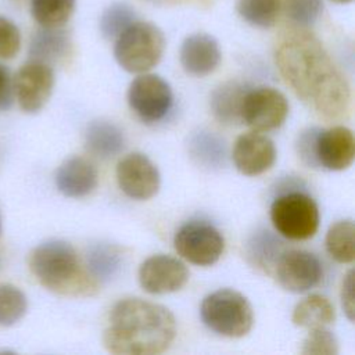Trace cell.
<instances>
[{
    "label": "cell",
    "mask_w": 355,
    "mask_h": 355,
    "mask_svg": "<svg viewBox=\"0 0 355 355\" xmlns=\"http://www.w3.org/2000/svg\"><path fill=\"white\" fill-rule=\"evenodd\" d=\"M275 62L294 94L319 118L345 119L351 112V86L322 42L305 28L280 35Z\"/></svg>",
    "instance_id": "cell-1"
},
{
    "label": "cell",
    "mask_w": 355,
    "mask_h": 355,
    "mask_svg": "<svg viewBox=\"0 0 355 355\" xmlns=\"http://www.w3.org/2000/svg\"><path fill=\"white\" fill-rule=\"evenodd\" d=\"M175 336L176 320L166 306L141 298H123L111 309L103 344L116 355H155L166 351Z\"/></svg>",
    "instance_id": "cell-2"
},
{
    "label": "cell",
    "mask_w": 355,
    "mask_h": 355,
    "mask_svg": "<svg viewBox=\"0 0 355 355\" xmlns=\"http://www.w3.org/2000/svg\"><path fill=\"white\" fill-rule=\"evenodd\" d=\"M28 265L35 279L53 293L92 297L98 291V280L68 241L53 239L37 244L29 254Z\"/></svg>",
    "instance_id": "cell-3"
},
{
    "label": "cell",
    "mask_w": 355,
    "mask_h": 355,
    "mask_svg": "<svg viewBox=\"0 0 355 355\" xmlns=\"http://www.w3.org/2000/svg\"><path fill=\"white\" fill-rule=\"evenodd\" d=\"M300 157L309 166L344 171L355 158V139L351 129L337 125L329 129H309L298 141Z\"/></svg>",
    "instance_id": "cell-4"
},
{
    "label": "cell",
    "mask_w": 355,
    "mask_h": 355,
    "mask_svg": "<svg viewBox=\"0 0 355 355\" xmlns=\"http://www.w3.org/2000/svg\"><path fill=\"white\" fill-rule=\"evenodd\" d=\"M200 316L209 330L229 338L244 337L254 323L250 301L232 288H220L208 294L201 302Z\"/></svg>",
    "instance_id": "cell-5"
},
{
    "label": "cell",
    "mask_w": 355,
    "mask_h": 355,
    "mask_svg": "<svg viewBox=\"0 0 355 355\" xmlns=\"http://www.w3.org/2000/svg\"><path fill=\"white\" fill-rule=\"evenodd\" d=\"M164 49L165 37L157 25L135 21L116 37L114 55L122 69L144 73L159 62Z\"/></svg>",
    "instance_id": "cell-6"
},
{
    "label": "cell",
    "mask_w": 355,
    "mask_h": 355,
    "mask_svg": "<svg viewBox=\"0 0 355 355\" xmlns=\"http://www.w3.org/2000/svg\"><path fill=\"white\" fill-rule=\"evenodd\" d=\"M270 220L280 236L295 241L308 240L319 229V208L305 193H286L273 200Z\"/></svg>",
    "instance_id": "cell-7"
},
{
    "label": "cell",
    "mask_w": 355,
    "mask_h": 355,
    "mask_svg": "<svg viewBox=\"0 0 355 355\" xmlns=\"http://www.w3.org/2000/svg\"><path fill=\"white\" fill-rule=\"evenodd\" d=\"M173 244L183 259L198 266L216 263L225 250L222 233L205 220H190L182 225L173 237Z\"/></svg>",
    "instance_id": "cell-8"
},
{
    "label": "cell",
    "mask_w": 355,
    "mask_h": 355,
    "mask_svg": "<svg viewBox=\"0 0 355 355\" xmlns=\"http://www.w3.org/2000/svg\"><path fill=\"white\" fill-rule=\"evenodd\" d=\"M288 110V101L282 92L262 86L245 92L240 118L251 130L269 132L284 123Z\"/></svg>",
    "instance_id": "cell-9"
},
{
    "label": "cell",
    "mask_w": 355,
    "mask_h": 355,
    "mask_svg": "<svg viewBox=\"0 0 355 355\" xmlns=\"http://www.w3.org/2000/svg\"><path fill=\"white\" fill-rule=\"evenodd\" d=\"M128 103L143 122L154 123L166 116L172 108L173 94L169 83L161 76L141 73L129 85Z\"/></svg>",
    "instance_id": "cell-10"
},
{
    "label": "cell",
    "mask_w": 355,
    "mask_h": 355,
    "mask_svg": "<svg viewBox=\"0 0 355 355\" xmlns=\"http://www.w3.org/2000/svg\"><path fill=\"white\" fill-rule=\"evenodd\" d=\"M54 71L50 65L29 60L12 76L14 98L26 114L39 112L50 100L54 89Z\"/></svg>",
    "instance_id": "cell-11"
},
{
    "label": "cell",
    "mask_w": 355,
    "mask_h": 355,
    "mask_svg": "<svg viewBox=\"0 0 355 355\" xmlns=\"http://www.w3.org/2000/svg\"><path fill=\"white\" fill-rule=\"evenodd\" d=\"M273 269L279 284L284 290L297 294L313 288L323 276L319 258L305 250L282 251Z\"/></svg>",
    "instance_id": "cell-12"
},
{
    "label": "cell",
    "mask_w": 355,
    "mask_h": 355,
    "mask_svg": "<svg viewBox=\"0 0 355 355\" xmlns=\"http://www.w3.org/2000/svg\"><path fill=\"white\" fill-rule=\"evenodd\" d=\"M116 180L128 197L139 201L154 197L161 184L158 168L141 153H130L118 162Z\"/></svg>",
    "instance_id": "cell-13"
},
{
    "label": "cell",
    "mask_w": 355,
    "mask_h": 355,
    "mask_svg": "<svg viewBox=\"0 0 355 355\" xmlns=\"http://www.w3.org/2000/svg\"><path fill=\"white\" fill-rule=\"evenodd\" d=\"M137 276L144 291L161 295L180 290L189 280V270L180 259L157 254L141 262Z\"/></svg>",
    "instance_id": "cell-14"
},
{
    "label": "cell",
    "mask_w": 355,
    "mask_h": 355,
    "mask_svg": "<svg viewBox=\"0 0 355 355\" xmlns=\"http://www.w3.org/2000/svg\"><path fill=\"white\" fill-rule=\"evenodd\" d=\"M232 158L240 173L258 176L273 166L276 161V147L266 135L251 130L237 137Z\"/></svg>",
    "instance_id": "cell-15"
},
{
    "label": "cell",
    "mask_w": 355,
    "mask_h": 355,
    "mask_svg": "<svg viewBox=\"0 0 355 355\" xmlns=\"http://www.w3.org/2000/svg\"><path fill=\"white\" fill-rule=\"evenodd\" d=\"M57 190L69 198H82L89 196L98 183L97 168L85 157L73 155L67 158L55 171L54 176Z\"/></svg>",
    "instance_id": "cell-16"
},
{
    "label": "cell",
    "mask_w": 355,
    "mask_h": 355,
    "mask_svg": "<svg viewBox=\"0 0 355 355\" xmlns=\"http://www.w3.org/2000/svg\"><path fill=\"white\" fill-rule=\"evenodd\" d=\"M220 62V49L216 39L207 33L187 36L180 46V64L193 76L212 73Z\"/></svg>",
    "instance_id": "cell-17"
},
{
    "label": "cell",
    "mask_w": 355,
    "mask_h": 355,
    "mask_svg": "<svg viewBox=\"0 0 355 355\" xmlns=\"http://www.w3.org/2000/svg\"><path fill=\"white\" fill-rule=\"evenodd\" d=\"M71 49V39L62 28H40L33 33L28 47L32 61H39L51 67L61 61Z\"/></svg>",
    "instance_id": "cell-18"
},
{
    "label": "cell",
    "mask_w": 355,
    "mask_h": 355,
    "mask_svg": "<svg viewBox=\"0 0 355 355\" xmlns=\"http://www.w3.org/2000/svg\"><path fill=\"white\" fill-rule=\"evenodd\" d=\"M85 144L90 154L108 159L118 155L125 147V136L122 129L111 121H92L85 133Z\"/></svg>",
    "instance_id": "cell-19"
},
{
    "label": "cell",
    "mask_w": 355,
    "mask_h": 355,
    "mask_svg": "<svg viewBox=\"0 0 355 355\" xmlns=\"http://www.w3.org/2000/svg\"><path fill=\"white\" fill-rule=\"evenodd\" d=\"M336 319L333 304L323 295L311 294L301 300L294 311L291 320L301 329H322L330 326Z\"/></svg>",
    "instance_id": "cell-20"
},
{
    "label": "cell",
    "mask_w": 355,
    "mask_h": 355,
    "mask_svg": "<svg viewBox=\"0 0 355 355\" xmlns=\"http://www.w3.org/2000/svg\"><path fill=\"white\" fill-rule=\"evenodd\" d=\"M247 90L239 82H227L216 87L211 94V111L214 116L225 125L241 122V103Z\"/></svg>",
    "instance_id": "cell-21"
},
{
    "label": "cell",
    "mask_w": 355,
    "mask_h": 355,
    "mask_svg": "<svg viewBox=\"0 0 355 355\" xmlns=\"http://www.w3.org/2000/svg\"><path fill=\"white\" fill-rule=\"evenodd\" d=\"M355 226L352 219L333 223L326 233V251L340 263H352L355 258Z\"/></svg>",
    "instance_id": "cell-22"
},
{
    "label": "cell",
    "mask_w": 355,
    "mask_h": 355,
    "mask_svg": "<svg viewBox=\"0 0 355 355\" xmlns=\"http://www.w3.org/2000/svg\"><path fill=\"white\" fill-rule=\"evenodd\" d=\"M189 151L200 165L207 168H219L225 162L223 141L208 130H198L190 136Z\"/></svg>",
    "instance_id": "cell-23"
},
{
    "label": "cell",
    "mask_w": 355,
    "mask_h": 355,
    "mask_svg": "<svg viewBox=\"0 0 355 355\" xmlns=\"http://www.w3.org/2000/svg\"><path fill=\"white\" fill-rule=\"evenodd\" d=\"M75 8V0H32L31 14L43 28H61Z\"/></svg>",
    "instance_id": "cell-24"
},
{
    "label": "cell",
    "mask_w": 355,
    "mask_h": 355,
    "mask_svg": "<svg viewBox=\"0 0 355 355\" xmlns=\"http://www.w3.org/2000/svg\"><path fill=\"white\" fill-rule=\"evenodd\" d=\"M28 311V298L14 284H0V327L17 324Z\"/></svg>",
    "instance_id": "cell-25"
},
{
    "label": "cell",
    "mask_w": 355,
    "mask_h": 355,
    "mask_svg": "<svg viewBox=\"0 0 355 355\" xmlns=\"http://www.w3.org/2000/svg\"><path fill=\"white\" fill-rule=\"evenodd\" d=\"M237 12L250 25L270 28L280 12V0H239Z\"/></svg>",
    "instance_id": "cell-26"
},
{
    "label": "cell",
    "mask_w": 355,
    "mask_h": 355,
    "mask_svg": "<svg viewBox=\"0 0 355 355\" xmlns=\"http://www.w3.org/2000/svg\"><path fill=\"white\" fill-rule=\"evenodd\" d=\"M136 21L135 10L122 1L110 4L100 17V32L105 39H116Z\"/></svg>",
    "instance_id": "cell-27"
},
{
    "label": "cell",
    "mask_w": 355,
    "mask_h": 355,
    "mask_svg": "<svg viewBox=\"0 0 355 355\" xmlns=\"http://www.w3.org/2000/svg\"><path fill=\"white\" fill-rule=\"evenodd\" d=\"M121 265V255L112 245L98 244L87 252L86 266L97 280L110 279Z\"/></svg>",
    "instance_id": "cell-28"
},
{
    "label": "cell",
    "mask_w": 355,
    "mask_h": 355,
    "mask_svg": "<svg viewBox=\"0 0 355 355\" xmlns=\"http://www.w3.org/2000/svg\"><path fill=\"white\" fill-rule=\"evenodd\" d=\"M279 244L280 243L276 241L269 232H262L250 243V255L261 268H273L277 257L282 252Z\"/></svg>",
    "instance_id": "cell-29"
},
{
    "label": "cell",
    "mask_w": 355,
    "mask_h": 355,
    "mask_svg": "<svg viewBox=\"0 0 355 355\" xmlns=\"http://www.w3.org/2000/svg\"><path fill=\"white\" fill-rule=\"evenodd\" d=\"M323 10L322 0H288L286 11L288 18L300 28L312 26Z\"/></svg>",
    "instance_id": "cell-30"
},
{
    "label": "cell",
    "mask_w": 355,
    "mask_h": 355,
    "mask_svg": "<svg viewBox=\"0 0 355 355\" xmlns=\"http://www.w3.org/2000/svg\"><path fill=\"white\" fill-rule=\"evenodd\" d=\"M337 352V338L326 327L309 330L301 348V354L304 355H336Z\"/></svg>",
    "instance_id": "cell-31"
},
{
    "label": "cell",
    "mask_w": 355,
    "mask_h": 355,
    "mask_svg": "<svg viewBox=\"0 0 355 355\" xmlns=\"http://www.w3.org/2000/svg\"><path fill=\"white\" fill-rule=\"evenodd\" d=\"M21 49V33L18 26L0 15V60L14 58Z\"/></svg>",
    "instance_id": "cell-32"
},
{
    "label": "cell",
    "mask_w": 355,
    "mask_h": 355,
    "mask_svg": "<svg viewBox=\"0 0 355 355\" xmlns=\"http://www.w3.org/2000/svg\"><path fill=\"white\" fill-rule=\"evenodd\" d=\"M341 306L349 322H354L355 304H354V270L349 269L341 283Z\"/></svg>",
    "instance_id": "cell-33"
},
{
    "label": "cell",
    "mask_w": 355,
    "mask_h": 355,
    "mask_svg": "<svg viewBox=\"0 0 355 355\" xmlns=\"http://www.w3.org/2000/svg\"><path fill=\"white\" fill-rule=\"evenodd\" d=\"M14 86L10 71L0 64V111L8 110L14 103Z\"/></svg>",
    "instance_id": "cell-34"
},
{
    "label": "cell",
    "mask_w": 355,
    "mask_h": 355,
    "mask_svg": "<svg viewBox=\"0 0 355 355\" xmlns=\"http://www.w3.org/2000/svg\"><path fill=\"white\" fill-rule=\"evenodd\" d=\"M331 1H334V3H341V4H345V3H349V1H352V0H331Z\"/></svg>",
    "instance_id": "cell-35"
},
{
    "label": "cell",
    "mask_w": 355,
    "mask_h": 355,
    "mask_svg": "<svg viewBox=\"0 0 355 355\" xmlns=\"http://www.w3.org/2000/svg\"><path fill=\"white\" fill-rule=\"evenodd\" d=\"M146 1H150V3H161L164 0H146Z\"/></svg>",
    "instance_id": "cell-36"
},
{
    "label": "cell",
    "mask_w": 355,
    "mask_h": 355,
    "mask_svg": "<svg viewBox=\"0 0 355 355\" xmlns=\"http://www.w3.org/2000/svg\"><path fill=\"white\" fill-rule=\"evenodd\" d=\"M0 234H1V219H0Z\"/></svg>",
    "instance_id": "cell-37"
}]
</instances>
